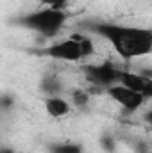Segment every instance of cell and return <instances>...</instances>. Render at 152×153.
<instances>
[{
	"label": "cell",
	"instance_id": "cell-11",
	"mask_svg": "<svg viewBox=\"0 0 152 153\" xmlns=\"http://www.w3.org/2000/svg\"><path fill=\"white\" fill-rule=\"evenodd\" d=\"M14 107V98L11 96V94H0V111H11Z\"/></svg>",
	"mask_w": 152,
	"mask_h": 153
},
{
	"label": "cell",
	"instance_id": "cell-3",
	"mask_svg": "<svg viewBox=\"0 0 152 153\" xmlns=\"http://www.w3.org/2000/svg\"><path fill=\"white\" fill-rule=\"evenodd\" d=\"M95 52L93 41L86 36H72L68 39H61L57 43H52L50 46L38 50V55H45L56 61H68V62H77L88 59Z\"/></svg>",
	"mask_w": 152,
	"mask_h": 153
},
{
	"label": "cell",
	"instance_id": "cell-12",
	"mask_svg": "<svg viewBox=\"0 0 152 153\" xmlns=\"http://www.w3.org/2000/svg\"><path fill=\"white\" fill-rule=\"evenodd\" d=\"M39 4H43L45 7H50V9H63L66 7L68 0H38Z\"/></svg>",
	"mask_w": 152,
	"mask_h": 153
},
{
	"label": "cell",
	"instance_id": "cell-5",
	"mask_svg": "<svg viewBox=\"0 0 152 153\" xmlns=\"http://www.w3.org/2000/svg\"><path fill=\"white\" fill-rule=\"evenodd\" d=\"M108 94L111 96V100H114L123 111H127V112H136L145 102H147V98L143 96V94H140V93H136V91H131L129 87H125V85H122V84H114V85H109L108 89Z\"/></svg>",
	"mask_w": 152,
	"mask_h": 153
},
{
	"label": "cell",
	"instance_id": "cell-13",
	"mask_svg": "<svg viewBox=\"0 0 152 153\" xmlns=\"http://www.w3.org/2000/svg\"><path fill=\"white\" fill-rule=\"evenodd\" d=\"M100 144H102V148L106 150V152L113 153L114 148H116V144H114V139L111 137V135H104L102 139H100Z\"/></svg>",
	"mask_w": 152,
	"mask_h": 153
},
{
	"label": "cell",
	"instance_id": "cell-6",
	"mask_svg": "<svg viewBox=\"0 0 152 153\" xmlns=\"http://www.w3.org/2000/svg\"><path fill=\"white\" fill-rule=\"evenodd\" d=\"M118 84L129 87L131 91H136V93L143 94L147 100L152 96V78L147 76V75L132 73V71L122 70V71H120V78H118Z\"/></svg>",
	"mask_w": 152,
	"mask_h": 153
},
{
	"label": "cell",
	"instance_id": "cell-14",
	"mask_svg": "<svg viewBox=\"0 0 152 153\" xmlns=\"http://www.w3.org/2000/svg\"><path fill=\"white\" fill-rule=\"evenodd\" d=\"M0 153H14V152H11L9 148H0Z\"/></svg>",
	"mask_w": 152,
	"mask_h": 153
},
{
	"label": "cell",
	"instance_id": "cell-1",
	"mask_svg": "<svg viewBox=\"0 0 152 153\" xmlns=\"http://www.w3.org/2000/svg\"><path fill=\"white\" fill-rule=\"evenodd\" d=\"M86 27L99 34L100 38L108 39L114 48V52L125 59L132 61L143 55H149L152 50V30L143 27H129L116 23H86Z\"/></svg>",
	"mask_w": 152,
	"mask_h": 153
},
{
	"label": "cell",
	"instance_id": "cell-8",
	"mask_svg": "<svg viewBox=\"0 0 152 153\" xmlns=\"http://www.w3.org/2000/svg\"><path fill=\"white\" fill-rule=\"evenodd\" d=\"M39 89L43 94L48 96H59L63 93V82L57 75H45L39 82Z\"/></svg>",
	"mask_w": 152,
	"mask_h": 153
},
{
	"label": "cell",
	"instance_id": "cell-4",
	"mask_svg": "<svg viewBox=\"0 0 152 153\" xmlns=\"http://www.w3.org/2000/svg\"><path fill=\"white\" fill-rule=\"evenodd\" d=\"M82 73L86 76V80L90 84H93L95 87H109L118 84V78H120V71L114 64L111 62H100V64H84L82 68Z\"/></svg>",
	"mask_w": 152,
	"mask_h": 153
},
{
	"label": "cell",
	"instance_id": "cell-9",
	"mask_svg": "<svg viewBox=\"0 0 152 153\" xmlns=\"http://www.w3.org/2000/svg\"><path fill=\"white\" fill-rule=\"evenodd\" d=\"M50 153H82V146L74 143H61L50 146Z\"/></svg>",
	"mask_w": 152,
	"mask_h": 153
},
{
	"label": "cell",
	"instance_id": "cell-10",
	"mask_svg": "<svg viewBox=\"0 0 152 153\" xmlns=\"http://www.w3.org/2000/svg\"><path fill=\"white\" fill-rule=\"evenodd\" d=\"M72 98H74V103H75L77 107H84V105H88L90 94H88L86 91L77 89V91H74V93H72Z\"/></svg>",
	"mask_w": 152,
	"mask_h": 153
},
{
	"label": "cell",
	"instance_id": "cell-2",
	"mask_svg": "<svg viewBox=\"0 0 152 153\" xmlns=\"http://www.w3.org/2000/svg\"><path fill=\"white\" fill-rule=\"evenodd\" d=\"M68 14L63 9H50V7H43L38 11L27 13L16 20H13V25H20L23 29L34 30L45 38H52L56 36L66 23Z\"/></svg>",
	"mask_w": 152,
	"mask_h": 153
},
{
	"label": "cell",
	"instance_id": "cell-7",
	"mask_svg": "<svg viewBox=\"0 0 152 153\" xmlns=\"http://www.w3.org/2000/svg\"><path fill=\"white\" fill-rule=\"evenodd\" d=\"M45 111L52 117H65L70 112V103L61 96H48L45 100Z\"/></svg>",
	"mask_w": 152,
	"mask_h": 153
}]
</instances>
